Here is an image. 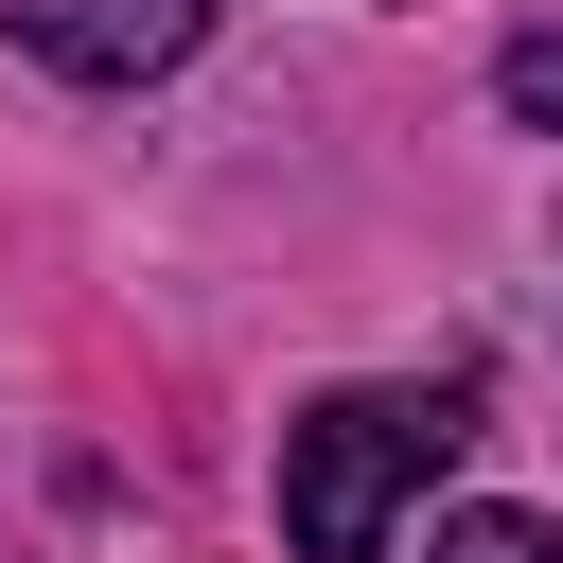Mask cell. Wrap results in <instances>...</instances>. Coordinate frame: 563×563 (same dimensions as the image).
<instances>
[{
  "label": "cell",
  "mask_w": 563,
  "mask_h": 563,
  "mask_svg": "<svg viewBox=\"0 0 563 563\" xmlns=\"http://www.w3.org/2000/svg\"><path fill=\"white\" fill-rule=\"evenodd\" d=\"M493 88H510V123H563V35H510Z\"/></svg>",
  "instance_id": "277c9868"
},
{
  "label": "cell",
  "mask_w": 563,
  "mask_h": 563,
  "mask_svg": "<svg viewBox=\"0 0 563 563\" xmlns=\"http://www.w3.org/2000/svg\"><path fill=\"white\" fill-rule=\"evenodd\" d=\"M422 563H563V528H545V510H457Z\"/></svg>",
  "instance_id": "3957f363"
},
{
  "label": "cell",
  "mask_w": 563,
  "mask_h": 563,
  "mask_svg": "<svg viewBox=\"0 0 563 563\" xmlns=\"http://www.w3.org/2000/svg\"><path fill=\"white\" fill-rule=\"evenodd\" d=\"M0 35L35 70H70V88H141V70H176L211 35V0H0Z\"/></svg>",
  "instance_id": "7a4b0ae2"
},
{
  "label": "cell",
  "mask_w": 563,
  "mask_h": 563,
  "mask_svg": "<svg viewBox=\"0 0 563 563\" xmlns=\"http://www.w3.org/2000/svg\"><path fill=\"white\" fill-rule=\"evenodd\" d=\"M457 440H475L457 387H334V405H299V422H282V545H299V563H387L405 493H422Z\"/></svg>",
  "instance_id": "6da1fadb"
}]
</instances>
